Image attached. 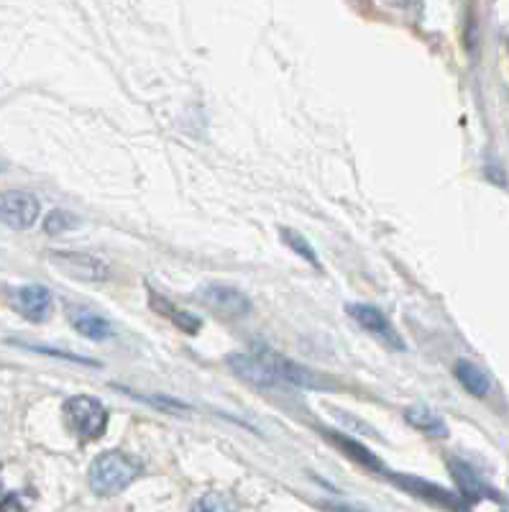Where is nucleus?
I'll return each instance as SVG.
<instances>
[{
    "label": "nucleus",
    "mask_w": 509,
    "mask_h": 512,
    "mask_svg": "<svg viewBox=\"0 0 509 512\" xmlns=\"http://www.w3.org/2000/svg\"><path fill=\"white\" fill-rule=\"evenodd\" d=\"M52 262L75 280L103 282L110 277V269L103 259L93 254H82V251H54Z\"/></svg>",
    "instance_id": "obj_7"
},
{
    "label": "nucleus",
    "mask_w": 509,
    "mask_h": 512,
    "mask_svg": "<svg viewBox=\"0 0 509 512\" xmlns=\"http://www.w3.org/2000/svg\"><path fill=\"white\" fill-rule=\"evenodd\" d=\"M3 169H6V164H3V162H0V172H3Z\"/></svg>",
    "instance_id": "obj_20"
},
{
    "label": "nucleus",
    "mask_w": 509,
    "mask_h": 512,
    "mask_svg": "<svg viewBox=\"0 0 509 512\" xmlns=\"http://www.w3.org/2000/svg\"><path fill=\"white\" fill-rule=\"evenodd\" d=\"M64 418H67L72 433H77L82 441H95L108 428V410H105V405L87 395L72 397V400L64 402Z\"/></svg>",
    "instance_id": "obj_3"
},
{
    "label": "nucleus",
    "mask_w": 509,
    "mask_h": 512,
    "mask_svg": "<svg viewBox=\"0 0 509 512\" xmlns=\"http://www.w3.org/2000/svg\"><path fill=\"white\" fill-rule=\"evenodd\" d=\"M149 303H151V308L157 310L159 315H164V318H167L169 323H174V326L180 328V331L190 333V336L200 333V326H203V323H200V318H195V315L187 313V310H180L177 305H172L167 297L157 295V292H151Z\"/></svg>",
    "instance_id": "obj_12"
},
{
    "label": "nucleus",
    "mask_w": 509,
    "mask_h": 512,
    "mask_svg": "<svg viewBox=\"0 0 509 512\" xmlns=\"http://www.w3.org/2000/svg\"><path fill=\"white\" fill-rule=\"evenodd\" d=\"M448 466H451V474H453V479H456V484L461 487V492L469 497V500L494 497L492 489L486 487V484L481 482L479 477H476V472L471 469L469 464H463V461H458V459H451V461H448Z\"/></svg>",
    "instance_id": "obj_14"
},
{
    "label": "nucleus",
    "mask_w": 509,
    "mask_h": 512,
    "mask_svg": "<svg viewBox=\"0 0 509 512\" xmlns=\"http://www.w3.org/2000/svg\"><path fill=\"white\" fill-rule=\"evenodd\" d=\"M39 200L31 195V192L24 190H6L0 192V223H6V226L18 228V231H24V228H31L39 218Z\"/></svg>",
    "instance_id": "obj_4"
},
{
    "label": "nucleus",
    "mask_w": 509,
    "mask_h": 512,
    "mask_svg": "<svg viewBox=\"0 0 509 512\" xmlns=\"http://www.w3.org/2000/svg\"><path fill=\"white\" fill-rule=\"evenodd\" d=\"M13 305L26 320L41 323L52 313V292L41 285H24L13 292Z\"/></svg>",
    "instance_id": "obj_9"
},
{
    "label": "nucleus",
    "mask_w": 509,
    "mask_h": 512,
    "mask_svg": "<svg viewBox=\"0 0 509 512\" xmlns=\"http://www.w3.org/2000/svg\"><path fill=\"white\" fill-rule=\"evenodd\" d=\"M282 239H284V244L290 246L292 251H297V254L302 256V259H307V262L313 264V267H320V262H318V256H315V249L310 244H307V239L305 236H300V233L297 231H290V228H282Z\"/></svg>",
    "instance_id": "obj_17"
},
{
    "label": "nucleus",
    "mask_w": 509,
    "mask_h": 512,
    "mask_svg": "<svg viewBox=\"0 0 509 512\" xmlns=\"http://www.w3.org/2000/svg\"><path fill=\"white\" fill-rule=\"evenodd\" d=\"M195 512H233V510L220 495H205L203 500L195 505Z\"/></svg>",
    "instance_id": "obj_19"
},
{
    "label": "nucleus",
    "mask_w": 509,
    "mask_h": 512,
    "mask_svg": "<svg viewBox=\"0 0 509 512\" xmlns=\"http://www.w3.org/2000/svg\"><path fill=\"white\" fill-rule=\"evenodd\" d=\"M77 226V218L72 216V213H67V210H54V213H49L47 221H44V231L47 233H64V231H72V228Z\"/></svg>",
    "instance_id": "obj_18"
},
{
    "label": "nucleus",
    "mask_w": 509,
    "mask_h": 512,
    "mask_svg": "<svg viewBox=\"0 0 509 512\" xmlns=\"http://www.w3.org/2000/svg\"><path fill=\"white\" fill-rule=\"evenodd\" d=\"M389 477H392L394 482L400 484L402 489H407V492H410V495L423 497V500L433 502V505L446 507V510L463 512V502L458 500L456 495H451V492H448V489L438 487V484L425 482V479H417V477H402V474H389Z\"/></svg>",
    "instance_id": "obj_10"
},
{
    "label": "nucleus",
    "mask_w": 509,
    "mask_h": 512,
    "mask_svg": "<svg viewBox=\"0 0 509 512\" xmlns=\"http://www.w3.org/2000/svg\"><path fill=\"white\" fill-rule=\"evenodd\" d=\"M139 477V464L123 451H105L90 466V487L98 495H116Z\"/></svg>",
    "instance_id": "obj_1"
},
{
    "label": "nucleus",
    "mask_w": 509,
    "mask_h": 512,
    "mask_svg": "<svg viewBox=\"0 0 509 512\" xmlns=\"http://www.w3.org/2000/svg\"><path fill=\"white\" fill-rule=\"evenodd\" d=\"M346 313L351 315V318L356 320L361 328H364V331H369L371 336L379 338L382 344H387L389 349H394V351L405 349V341L400 338V333L394 331V326L389 323V318L379 308H374V305H366V303H351L346 308Z\"/></svg>",
    "instance_id": "obj_6"
},
{
    "label": "nucleus",
    "mask_w": 509,
    "mask_h": 512,
    "mask_svg": "<svg viewBox=\"0 0 509 512\" xmlns=\"http://www.w3.org/2000/svg\"><path fill=\"white\" fill-rule=\"evenodd\" d=\"M226 364L238 379H243L256 390H277L279 387V379L254 354H228Z\"/></svg>",
    "instance_id": "obj_8"
},
{
    "label": "nucleus",
    "mask_w": 509,
    "mask_h": 512,
    "mask_svg": "<svg viewBox=\"0 0 509 512\" xmlns=\"http://www.w3.org/2000/svg\"><path fill=\"white\" fill-rule=\"evenodd\" d=\"M405 420L412 425V428L428 433V436H435V438L448 436V428L446 423H443V418L435 415L430 408H425V405H412V408H407Z\"/></svg>",
    "instance_id": "obj_15"
},
{
    "label": "nucleus",
    "mask_w": 509,
    "mask_h": 512,
    "mask_svg": "<svg viewBox=\"0 0 509 512\" xmlns=\"http://www.w3.org/2000/svg\"><path fill=\"white\" fill-rule=\"evenodd\" d=\"M325 438L336 443V446L341 448L343 454L351 456V459L356 461V464H361V466H364V469H369V472L387 474V466H384L382 461L376 459V456L371 454V451L364 446V443L353 441V438L343 436V433H336V431H325Z\"/></svg>",
    "instance_id": "obj_11"
},
{
    "label": "nucleus",
    "mask_w": 509,
    "mask_h": 512,
    "mask_svg": "<svg viewBox=\"0 0 509 512\" xmlns=\"http://www.w3.org/2000/svg\"><path fill=\"white\" fill-rule=\"evenodd\" d=\"M197 297L205 308L215 310L220 315H228V318H243V315L251 313V300L243 295L238 287L231 285H205L197 290Z\"/></svg>",
    "instance_id": "obj_5"
},
{
    "label": "nucleus",
    "mask_w": 509,
    "mask_h": 512,
    "mask_svg": "<svg viewBox=\"0 0 509 512\" xmlns=\"http://www.w3.org/2000/svg\"><path fill=\"white\" fill-rule=\"evenodd\" d=\"M70 320L72 326H75V331L82 333L85 338H90V341H105V338L113 336V326H110L108 320L90 313V310H70Z\"/></svg>",
    "instance_id": "obj_13"
},
{
    "label": "nucleus",
    "mask_w": 509,
    "mask_h": 512,
    "mask_svg": "<svg viewBox=\"0 0 509 512\" xmlns=\"http://www.w3.org/2000/svg\"><path fill=\"white\" fill-rule=\"evenodd\" d=\"M254 356L279 379V384H290V387H300V390H336L328 377L313 372V369L302 367V364L287 359L284 354H277V351L269 349V346H261Z\"/></svg>",
    "instance_id": "obj_2"
},
{
    "label": "nucleus",
    "mask_w": 509,
    "mask_h": 512,
    "mask_svg": "<svg viewBox=\"0 0 509 512\" xmlns=\"http://www.w3.org/2000/svg\"><path fill=\"white\" fill-rule=\"evenodd\" d=\"M456 377H458V382H461L463 387H466V390H469L471 395H476V397L489 395V390H492V379L486 377L484 369L476 367L474 361H466V359L458 361Z\"/></svg>",
    "instance_id": "obj_16"
}]
</instances>
